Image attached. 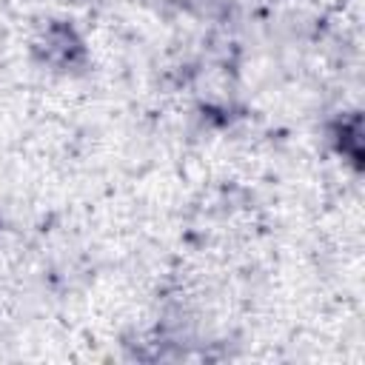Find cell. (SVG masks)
I'll use <instances>...</instances> for the list:
<instances>
[{"mask_svg": "<svg viewBox=\"0 0 365 365\" xmlns=\"http://www.w3.org/2000/svg\"><path fill=\"white\" fill-rule=\"evenodd\" d=\"M31 57L54 74H77L88 63V48L68 20H46L31 37Z\"/></svg>", "mask_w": 365, "mask_h": 365, "instance_id": "1", "label": "cell"}, {"mask_svg": "<svg viewBox=\"0 0 365 365\" xmlns=\"http://www.w3.org/2000/svg\"><path fill=\"white\" fill-rule=\"evenodd\" d=\"M328 134H331L334 148L345 160H351L354 165H359V154H362V120H359V114L351 111V114L336 117Z\"/></svg>", "mask_w": 365, "mask_h": 365, "instance_id": "2", "label": "cell"}]
</instances>
